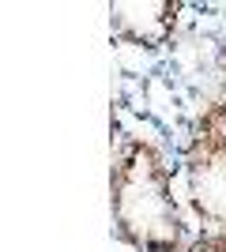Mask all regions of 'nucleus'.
<instances>
[{
  "instance_id": "obj_1",
  "label": "nucleus",
  "mask_w": 226,
  "mask_h": 252,
  "mask_svg": "<svg viewBox=\"0 0 226 252\" xmlns=\"http://www.w3.org/2000/svg\"><path fill=\"white\" fill-rule=\"evenodd\" d=\"M113 230L136 252H181L185 226L173 200V169L155 143L125 139L109 173Z\"/></svg>"
},
{
  "instance_id": "obj_2",
  "label": "nucleus",
  "mask_w": 226,
  "mask_h": 252,
  "mask_svg": "<svg viewBox=\"0 0 226 252\" xmlns=\"http://www.w3.org/2000/svg\"><path fill=\"white\" fill-rule=\"evenodd\" d=\"M185 192L196 219L226 230V94L193 125L185 151Z\"/></svg>"
},
{
  "instance_id": "obj_3",
  "label": "nucleus",
  "mask_w": 226,
  "mask_h": 252,
  "mask_svg": "<svg viewBox=\"0 0 226 252\" xmlns=\"http://www.w3.org/2000/svg\"><path fill=\"white\" fill-rule=\"evenodd\" d=\"M177 19H181L177 0H113L109 4L113 38L140 49H166L177 34Z\"/></svg>"
},
{
  "instance_id": "obj_4",
  "label": "nucleus",
  "mask_w": 226,
  "mask_h": 252,
  "mask_svg": "<svg viewBox=\"0 0 226 252\" xmlns=\"http://www.w3.org/2000/svg\"><path fill=\"white\" fill-rule=\"evenodd\" d=\"M189 252H226V230L219 233H204V237H196L189 245Z\"/></svg>"
}]
</instances>
